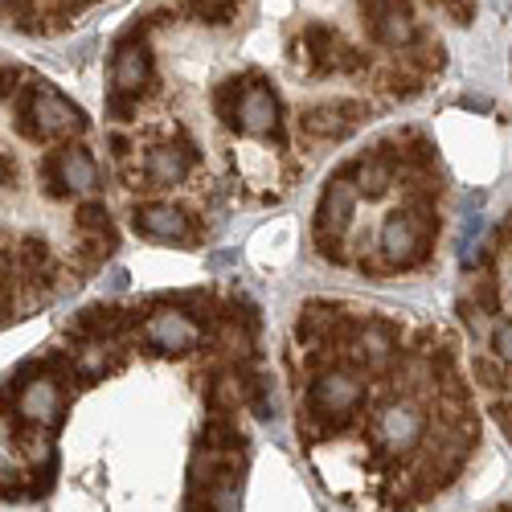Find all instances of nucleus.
Wrapping results in <instances>:
<instances>
[{
    "label": "nucleus",
    "mask_w": 512,
    "mask_h": 512,
    "mask_svg": "<svg viewBox=\"0 0 512 512\" xmlns=\"http://www.w3.org/2000/svg\"><path fill=\"white\" fill-rule=\"evenodd\" d=\"M467 300H472L484 316H496L500 312V304H504V291H500V283L496 279H476V287H472V295H467Z\"/></svg>",
    "instance_id": "bb28decb"
},
{
    "label": "nucleus",
    "mask_w": 512,
    "mask_h": 512,
    "mask_svg": "<svg viewBox=\"0 0 512 512\" xmlns=\"http://www.w3.org/2000/svg\"><path fill=\"white\" fill-rule=\"evenodd\" d=\"M132 226L136 234L152 238V242H193V226H189V213L173 201H140L132 209Z\"/></svg>",
    "instance_id": "0eeeda50"
},
{
    "label": "nucleus",
    "mask_w": 512,
    "mask_h": 512,
    "mask_svg": "<svg viewBox=\"0 0 512 512\" xmlns=\"http://www.w3.org/2000/svg\"><path fill=\"white\" fill-rule=\"evenodd\" d=\"M300 46H304V58H308L312 74H332L336 62H340V50H345V37H340L332 25H324V21H308L304 33H300Z\"/></svg>",
    "instance_id": "ddd939ff"
},
{
    "label": "nucleus",
    "mask_w": 512,
    "mask_h": 512,
    "mask_svg": "<svg viewBox=\"0 0 512 512\" xmlns=\"http://www.w3.org/2000/svg\"><path fill=\"white\" fill-rule=\"evenodd\" d=\"M140 320H148V316H140L132 308H115V304H95V308H82L70 320V332L78 340H107V345H115V340L123 332H132Z\"/></svg>",
    "instance_id": "6e6552de"
},
{
    "label": "nucleus",
    "mask_w": 512,
    "mask_h": 512,
    "mask_svg": "<svg viewBox=\"0 0 512 512\" xmlns=\"http://www.w3.org/2000/svg\"><path fill=\"white\" fill-rule=\"evenodd\" d=\"M447 17H451L455 25H472V21H476V0H451Z\"/></svg>",
    "instance_id": "72a5a7b5"
},
{
    "label": "nucleus",
    "mask_w": 512,
    "mask_h": 512,
    "mask_svg": "<svg viewBox=\"0 0 512 512\" xmlns=\"http://www.w3.org/2000/svg\"><path fill=\"white\" fill-rule=\"evenodd\" d=\"M5 390L13 394V418L21 422H33V426H50V431H58L62 426V377L46 373L41 369V361H29L21 365L9 381H5Z\"/></svg>",
    "instance_id": "f257e3e1"
},
{
    "label": "nucleus",
    "mask_w": 512,
    "mask_h": 512,
    "mask_svg": "<svg viewBox=\"0 0 512 512\" xmlns=\"http://www.w3.org/2000/svg\"><path fill=\"white\" fill-rule=\"evenodd\" d=\"M263 74L259 70H246V74H234V78H226L218 91H213V111H218V119L226 123V127H238V115H242V99H246V91L259 82Z\"/></svg>",
    "instance_id": "f3484780"
},
{
    "label": "nucleus",
    "mask_w": 512,
    "mask_h": 512,
    "mask_svg": "<svg viewBox=\"0 0 512 512\" xmlns=\"http://www.w3.org/2000/svg\"><path fill=\"white\" fill-rule=\"evenodd\" d=\"M5 500H21V476L5 472Z\"/></svg>",
    "instance_id": "e433bc0d"
},
{
    "label": "nucleus",
    "mask_w": 512,
    "mask_h": 512,
    "mask_svg": "<svg viewBox=\"0 0 512 512\" xmlns=\"http://www.w3.org/2000/svg\"><path fill=\"white\" fill-rule=\"evenodd\" d=\"M426 5H439V9H447V5H451V0H426Z\"/></svg>",
    "instance_id": "58836bf2"
},
{
    "label": "nucleus",
    "mask_w": 512,
    "mask_h": 512,
    "mask_svg": "<svg viewBox=\"0 0 512 512\" xmlns=\"http://www.w3.org/2000/svg\"><path fill=\"white\" fill-rule=\"evenodd\" d=\"M54 160H58V173H62L70 193H95L99 189V164L82 144H62L54 152Z\"/></svg>",
    "instance_id": "4468645a"
},
{
    "label": "nucleus",
    "mask_w": 512,
    "mask_h": 512,
    "mask_svg": "<svg viewBox=\"0 0 512 512\" xmlns=\"http://www.w3.org/2000/svg\"><path fill=\"white\" fill-rule=\"evenodd\" d=\"M361 66H365V54H361V50H353V46L340 50V62H336V70H340V74H357Z\"/></svg>",
    "instance_id": "f704fd0d"
},
{
    "label": "nucleus",
    "mask_w": 512,
    "mask_h": 512,
    "mask_svg": "<svg viewBox=\"0 0 512 512\" xmlns=\"http://www.w3.org/2000/svg\"><path fill=\"white\" fill-rule=\"evenodd\" d=\"M148 82H152V50L140 33L127 29L115 37V50H111V91L140 99Z\"/></svg>",
    "instance_id": "7ed1b4c3"
},
{
    "label": "nucleus",
    "mask_w": 512,
    "mask_h": 512,
    "mask_svg": "<svg viewBox=\"0 0 512 512\" xmlns=\"http://www.w3.org/2000/svg\"><path fill=\"white\" fill-rule=\"evenodd\" d=\"M422 82L426 78L402 62V66H390L386 74H381V91H390L394 99H418L422 95Z\"/></svg>",
    "instance_id": "5701e85b"
},
{
    "label": "nucleus",
    "mask_w": 512,
    "mask_h": 512,
    "mask_svg": "<svg viewBox=\"0 0 512 512\" xmlns=\"http://www.w3.org/2000/svg\"><path fill=\"white\" fill-rule=\"evenodd\" d=\"M238 402H242L238 373H222V369L209 373V381H205V406H209V414H234Z\"/></svg>",
    "instance_id": "6ab92c4d"
},
{
    "label": "nucleus",
    "mask_w": 512,
    "mask_h": 512,
    "mask_svg": "<svg viewBox=\"0 0 512 512\" xmlns=\"http://www.w3.org/2000/svg\"><path fill=\"white\" fill-rule=\"evenodd\" d=\"M361 398H365L361 377H357L349 365H332V369H324V373L312 377L304 410H312L316 418L332 422L336 435H345L349 426H353V414H357Z\"/></svg>",
    "instance_id": "f03ea898"
},
{
    "label": "nucleus",
    "mask_w": 512,
    "mask_h": 512,
    "mask_svg": "<svg viewBox=\"0 0 512 512\" xmlns=\"http://www.w3.org/2000/svg\"><path fill=\"white\" fill-rule=\"evenodd\" d=\"M37 181H41V189H46V197H50V201H66V197H70V189H66V181H62V173H58L54 152L37 164Z\"/></svg>",
    "instance_id": "cd10ccee"
},
{
    "label": "nucleus",
    "mask_w": 512,
    "mask_h": 512,
    "mask_svg": "<svg viewBox=\"0 0 512 512\" xmlns=\"http://www.w3.org/2000/svg\"><path fill=\"white\" fill-rule=\"evenodd\" d=\"M111 152H115V156L123 160L127 152H132V140H127V136H119V132H115V136H111Z\"/></svg>",
    "instance_id": "4c0bfd02"
},
{
    "label": "nucleus",
    "mask_w": 512,
    "mask_h": 512,
    "mask_svg": "<svg viewBox=\"0 0 512 512\" xmlns=\"http://www.w3.org/2000/svg\"><path fill=\"white\" fill-rule=\"evenodd\" d=\"M54 476H58V455H54V447H46V455H41V463H37V472H33V488H29V496H50V488H54Z\"/></svg>",
    "instance_id": "c85d7f7f"
},
{
    "label": "nucleus",
    "mask_w": 512,
    "mask_h": 512,
    "mask_svg": "<svg viewBox=\"0 0 512 512\" xmlns=\"http://www.w3.org/2000/svg\"><path fill=\"white\" fill-rule=\"evenodd\" d=\"M17 82H21V66L5 62V70H0V95H5V99H17V95H21Z\"/></svg>",
    "instance_id": "473e14b6"
},
{
    "label": "nucleus",
    "mask_w": 512,
    "mask_h": 512,
    "mask_svg": "<svg viewBox=\"0 0 512 512\" xmlns=\"http://www.w3.org/2000/svg\"><path fill=\"white\" fill-rule=\"evenodd\" d=\"M406 66H410V70H418L422 78H426V74H439V70L447 66V46H443L439 37L422 33V37L414 41V46L406 50Z\"/></svg>",
    "instance_id": "aec40b11"
},
{
    "label": "nucleus",
    "mask_w": 512,
    "mask_h": 512,
    "mask_svg": "<svg viewBox=\"0 0 512 512\" xmlns=\"http://www.w3.org/2000/svg\"><path fill=\"white\" fill-rule=\"evenodd\" d=\"M279 127V95L267 78H259L242 99V115H238V132L246 136H271Z\"/></svg>",
    "instance_id": "9b49d317"
},
{
    "label": "nucleus",
    "mask_w": 512,
    "mask_h": 512,
    "mask_svg": "<svg viewBox=\"0 0 512 512\" xmlns=\"http://www.w3.org/2000/svg\"><path fill=\"white\" fill-rule=\"evenodd\" d=\"M496 512H512V500H508V504H500V508H496Z\"/></svg>",
    "instance_id": "ea45409f"
},
{
    "label": "nucleus",
    "mask_w": 512,
    "mask_h": 512,
    "mask_svg": "<svg viewBox=\"0 0 512 512\" xmlns=\"http://www.w3.org/2000/svg\"><path fill=\"white\" fill-rule=\"evenodd\" d=\"M144 345L164 357H185L201 345V332L181 308H156L144 320Z\"/></svg>",
    "instance_id": "423d86ee"
},
{
    "label": "nucleus",
    "mask_w": 512,
    "mask_h": 512,
    "mask_svg": "<svg viewBox=\"0 0 512 512\" xmlns=\"http://www.w3.org/2000/svg\"><path fill=\"white\" fill-rule=\"evenodd\" d=\"M312 250L320 254V263H328V267H345L349 263L345 234H336V230H316L312 226Z\"/></svg>",
    "instance_id": "393cba45"
},
{
    "label": "nucleus",
    "mask_w": 512,
    "mask_h": 512,
    "mask_svg": "<svg viewBox=\"0 0 512 512\" xmlns=\"http://www.w3.org/2000/svg\"><path fill=\"white\" fill-rule=\"evenodd\" d=\"M369 37H373V46H381V50H402L406 54L422 37V29L414 25V9H398V13H386L381 21H373Z\"/></svg>",
    "instance_id": "2eb2a0df"
},
{
    "label": "nucleus",
    "mask_w": 512,
    "mask_h": 512,
    "mask_svg": "<svg viewBox=\"0 0 512 512\" xmlns=\"http://www.w3.org/2000/svg\"><path fill=\"white\" fill-rule=\"evenodd\" d=\"M336 177L353 181L361 197H369V201H381V197L390 193V185L398 181V168H394V164H386L381 156H373V148H369L365 156H357L353 164H345V168H340Z\"/></svg>",
    "instance_id": "f8f14e48"
},
{
    "label": "nucleus",
    "mask_w": 512,
    "mask_h": 512,
    "mask_svg": "<svg viewBox=\"0 0 512 512\" xmlns=\"http://www.w3.org/2000/svg\"><path fill=\"white\" fill-rule=\"evenodd\" d=\"M33 107H37V123H41V132H46V140H78V136H87V127H91L87 111L70 103L50 82H33Z\"/></svg>",
    "instance_id": "39448f33"
},
{
    "label": "nucleus",
    "mask_w": 512,
    "mask_h": 512,
    "mask_svg": "<svg viewBox=\"0 0 512 512\" xmlns=\"http://www.w3.org/2000/svg\"><path fill=\"white\" fill-rule=\"evenodd\" d=\"M439 164V148L418 136V132H406L402 136V168H435Z\"/></svg>",
    "instance_id": "b1692460"
},
{
    "label": "nucleus",
    "mask_w": 512,
    "mask_h": 512,
    "mask_svg": "<svg viewBox=\"0 0 512 512\" xmlns=\"http://www.w3.org/2000/svg\"><path fill=\"white\" fill-rule=\"evenodd\" d=\"M193 160H197L193 140H189V136H177V144H160V148L148 152L144 177H148L152 185H164V189H168V185H181V181L189 177Z\"/></svg>",
    "instance_id": "1a4fd4ad"
},
{
    "label": "nucleus",
    "mask_w": 512,
    "mask_h": 512,
    "mask_svg": "<svg viewBox=\"0 0 512 512\" xmlns=\"http://www.w3.org/2000/svg\"><path fill=\"white\" fill-rule=\"evenodd\" d=\"M74 226H78V234H103V230H115L107 201H99V197L78 201V205H74Z\"/></svg>",
    "instance_id": "4be33fe9"
},
{
    "label": "nucleus",
    "mask_w": 512,
    "mask_h": 512,
    "mask_svg": "<svg viewBox=\"0 0 512 512\" xmlns=\"http://www.w3.org/2000/svg\"><path fill=\"white\" fill-rule=\"evenodd\" d=\"M492 353L512 369V320H500L492 332Z\"/></svg>",
    "instance_id": "7c9ffc66"
},
{
    "label": "nucleus",
    "mask_w": 512,
    "mask_h": 512,
    "mask_svg": "<svg viewBox=\"0 0 512 512\" xmlns=\"http://www.w3.org/2000/svg\"><path fill=\"white\" fill-rule=\"evenodd\" d=\"M0 181H5V189L17 185V160H13V152L0 156Z\"/></svg>",
    "instance_id": "c9c22d12"
},
{
    "label": "nucleus",
    "mask_w": 512,
    "mask_h": 512,
    "mask_svg": "<svg viewBox=\"0 0 512 512\" xmlns=\"http://www.w3.org/2000/svg\"><path fill=\"white\" fill-rule=\"evenodd\" d=\"M472 373H476V381L484 390H492V394H508V365L492 353V357H476L472 361Z\"/></svg>",
    "instance_id": "a878e982"
},
{
    "label": "nucleus",
    "mask_w": 512,
    "mask_h": 512,
    "mask_svg": "<svg viewBox=\"0 0 512 512\" xmlns=\"http://www.w3.org/2000/svg\"><path fill=\"white\" fill-rule=\"evenodd\" d=\"M238 9H242V0H177V13H181V17L201 21V25H209V29L234 25Z\"/></svg>",
    "instance_id": "a211bd4d"
},
{
    "label": "nucleus",
    "mask_w": 512,
    "mask_h": 512,
    "mask_svg": "<svg viewBox=\"0 0 512 512\" xmlns=\"http://www.w3.org/2000/svg\"><path fill=\"white\" fill-rule=\"evenodd\" d=\"M426 435V414L414 398H398L390 406H381L377 414V426H373V439L381 443V451H390V455H406L422 443Z\"/></svg>",
    "instance_id": "20e7f679"
},
{
    "label": "nucleus",
    "mask_w": 512,
    "mask_h": 512,
    "mask_svg": "<svg viewBox=\"0 0 512 512\" xmlns=\"http://www.w3.org/2000/svg\"><path fill=\"white\" fill-rule=\"evenodd\" d=\"M357 185L345 181V177H332L320 193V205H316V230H336V234H345L353 226V213H357Z\"/></svg>",
    "instance_id": "9d476101"
},
{
    "label": "nucleus",
    "mask_w": 512,
    "mask_h": 512,
    "mask_svg": "<svg viewBox=\"0 0 512 512\" xmlns=\"http://www.w3.org/2000/svg\"><path fill=\"white\" fill-rule=\"evenodd\" d=\"M136 103H140V99H127V95L111 91V95H107V115H111V119H119V123H127V119L136 115Z\"/></svg>",
    "instance_id": "2f4dec72"
},
{
    "label": "nucleus",
    "mask_w": 512,
    "mask_h": 512,
    "mask_svg": "<svg viewBox=\"0 0 512 512\" xmlns=\"http://www.w3.org/2000/svg\"><path fill=\"white\" fill-rule=\"evenodd\" d=\"M13 127H17V136L29 140V144H50L46 132H41V123H37V107H33V82L29 87H21V95L13 99Z\"/></svg>",
    "instance_id": "412c9836"
},
{
    "label": "nucleus",
    "mask_w": 512,
    "mask_h": 512,
    "mask_svg": "<svg viewBox=\"0 0 512 512\" xmlns=\"http://www.w3.org/2000/svg\"><path fill=\"white\" fill-rule=\"evenodd\" d=\"M398 9H414V0H357V13L365 21V29L373 21H381L386 13H398Z\"/></svg>",
    "instance_id": "c756f323"
},
{
    "label": "nucleus",
    "mask_w": 512,
    "mask_h": 512,
    "mask_svg": "<svg viewBox=\"0 0 512 512\" xmlns=\"http://www.w3.org/2000/svg\"><path fill=\"white\" fill-rule=\"evenodd\" d=\"M300 127L308 136H320V140H332V136L340 140V136L353 132V123H349V115L340 103H316V107L300 111Z\"/></svg>",
    "instance_id": "dca6fc26"
}]
</instances>
